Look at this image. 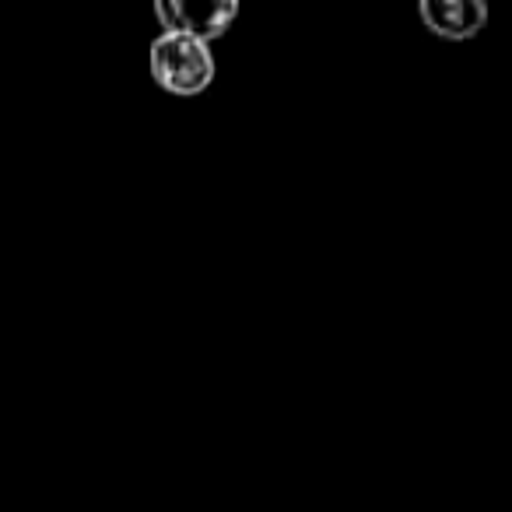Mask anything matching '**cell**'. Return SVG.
Here are the masks:
<instances>
[{"label":"cell","mask_w":512,"mask_h":512,"mask_svg":"<svg viewBox=\"0 0 512 512\" xmlns=\"http://www.w3.org/2000/svg\"><path fill=\"white\" fill-rule=\"evenodd\" d=\"M418 15L432 36L463 43V39H474L484 29L488 4H481V0H421Z\"/></svg>","instance_id":"obj_3"},{"label":"cell","mask_w":512,"mask_h":512,"mask_svg":"<svg viewBox=\"0 0 512 512\" xmlns=\"http://www.w3.org/2000/svg\"><path fill=\"white\" fill-rule=\"evenodd\" d=\"M155 18L162 32L172 36H193L200 43L225 36L232 22L239 18V4L235 0H211V4H186V0H158Z\"/></svg>","instance_id":"obj_2"},{"label":"cell","mask_w":512,"mask_h":512,"mask_svg":"<svg viewBox=\"0 0 512 512\" xmlns=\"http://www.w3.org/2000/svg\"><path fill=\"white\" fill-rule=\"evenodd\" d=\"M148 64L155 85L169 95H179V99H193V95L207 92L214 85V74H218L211 43H200L193 36H172V32H162L151 43Z\"/></svg>","instance_id":"obj_1"}]
</instances>
